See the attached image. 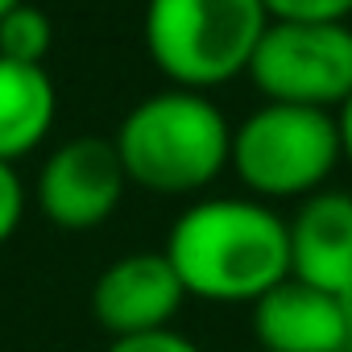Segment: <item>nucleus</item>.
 I'll return each mask as SVG.
<instances>
[{"label": "nucleus", "instance_id": "8", "mask_svg": "<svg viewBox=\"0 0 352 352\" xmlns=\"http://www.w3.org/2000/svg\"><path fill=\"white\" fill-rule=\"evenodd\" d=\"M290 228V278L340 294L352 286V195L315 191L302 199Z\"/></svg>", "mask_w": 352, "mask_h": 352}, {"label": "nucleus", "instance_id": "4", "mask_svg": "<svg viewBox=\"0 0 352 352\" xmlns=\"http://www.w3.org/2000/svg\"><path fill=\"white\" fill-rule=\"evenodd\" d=\"M344 157L340 124L323 108L265 104L232 129L228 166L257 199H307Z\"/></svg>", "mask_w": 352, "mask_h": 352}, {"label": "nucleus", "instance_id": "5", "mask_svg": "<svg viewBox=\"0 0 352 352\" xmlns=\"http://www.w3.org/2000/svg\"><path fill=\"white\" fill-rule=\"evenodd\" d=\"M249 79L270 104L327 112L352 96V30L344 21H270Z\"/></svg>", "mask_w": 352, "mask_h": 352}, {"label": "nucleus", "instance_id": "12", "mask_svg": "<svg viewBox=\"0 0 352 352\" xmlns=\"http://www.w3.org/2000/svg\"><path fill=\"white\" fill-rule=\"evenodd\" d=\"M270 21H344L352 0H261Z\"/></svg>", "mask_w": 352, "mask_h": 352}, {"label": "nucleus", "instance_id": "15", "mask_svg": "<svg viewBox=\"0 0 352 352\" xmlns=\"http://www.w3.org/2000/svg\"><path fill=\"white\" fill-rule=\"evenodd\" d=\"M336 124H340V145H344V157L352 162V96L340 104V116H336Z\"/></svg>", "mask_w": 352, "mask_h": 352}, {"label": "nucleus", "instance_id": "1", "mask_svg": "<svg viewBox=\"0 0 352 352\" xmlns=\"http://www.w3.org/2000/svg\"><path fill=\"white\" fill-rule=\"evenodd\" d=\"M187 298L257 302L290 278V228L261 199H204L187 208L162 249Z\"/></svg>", "mask_w": 352, "mask_h": 352}, {"label": "nucleus", "instance_id": "14", "mask_svg": "<svg viewBox=\"0 0 352 352\" xmlns=\"http://www.w3.org/2000/svg\"><path fill=\"white\" fill-rule=\"evenodd\" d=\"M108 352H204L195 340H187L183 331L174 327H162V331H145V336H124V340H112Z\"/></svg>", "mask_w": 352, "mask_h": 352}, {"label": "nucleus", "instance_id": "6", "mask_svg": "<svg viewBox=\"0 0 352 352\" xmlns=\"http://www.w3.org/2000/svg\"><path fill=\"white\" fill-rule=\"evenodd\" d=\"M129 187L120 153L104 137H75L58 145L38 174V208L50 224L67 232H83L104 224Z\"/></svg>", "mask_w": 352, "mask_h": 352}, {"label": "nucleus", "instance_id": "17", "mask_svg": "<svg viewBox=\"0 0 352 352\" xmlns=\"http://www.w3.org/2000/svg\"><path fill=\"white\" fill-rule=\"evenodd\" d=\"M17 5H21V0H0V17H5L9 9H17Z\"/></svg>", "mask_w": 352, "mask_h": 352}, {"label": "nucleus", "instance_id": "2", "mask_svg": "<svg viewBox=\"0 0 352 352\" xmlns=\"http://www.w3.org/2000/svg\"><path fill=\"white\" fill-rule=\"evenodd\" d=\"M129 183L157 195H191L220 179L232 129L204 91H157L141 100L112 137Z\"/></svg>", "mask_w": 352, "mask_h": 352}, {"label": "nucleus", "instance_id": "3", "mask_svg": "<svg viewBox=\"0 0 352 352\" xmlns=\"http://www.w3.org/2000/svg\"><path fill=\"white\" fill-rule=\"evenodd\" d=\"M270 13L261 0H149L145 50L183 91L220 87L249 71Z\"/></svg>", "mask_w": 352, "mask_h": 352}, {"label": "nucleus", "instance_id": "7", "mask_svg": "<svg viewBox=\"0 0 352 352\" xmlns=\"http://www.w3.org/2000/svg\"><path fill=\"white\" fill-rule=\"evenodd\" d=\"M183 302L187 290L166 253H124L91 286V315L112 340L170 327Z\"/></svg>", "mask_w": 352, "mask_h": 352}, {"label": "nucleus", "instance_id": "13", "mask_svg": "<svg viewBox=\"0 0 352 352\" xmlns=\"http://www.w3.org/2000/svg\"><path fill=\"white\" fill-rule=\"evenodd\" d=\"M25 220V183L13 162H0V245H5Z\"/></svg>", "mask_w": 352, "mask_h": 352}, {"label": "nucleus", "instance_id": "10", "mask_svg": "<svg viewBox=\"0 0 352 352\" xmlns=\"http://www.w3.org/2000/svg\"><path fill=\"white\" fill-rule=\"evenodd\" d=\"M58 112L54 83L46 67H25L0 58V162L34 153Z\"/></svg>", "mask_w": 352, "mask_h": 352}, {"label": "nucleus", "instance_id": "11", "mask_svg": "<svg viewBox=\"0 0 352 352\" xmlns=\"http://www.w3.org/2000/svg\"><path fill=\"white\" fill-rule=\"evenodd\" d=\"M54 46V25L38 5H21L0 17V58L9 63H25V67H42V58Z\"/></svg>", "mask_w": 352, "mask_h": 352}, {"label": "nucleus", "instance_id": "16", "mask_svg": "<svg viewBox=\"0 0 352 352\" xmlns=\"http://www.w3.org/2000/svg\"><path fill=\"white\" fill-rule=\"evenodd\" d=\"M336 302H340V311H344V323H352V286H348V290H340V294H336Z\"/></svg>", "mask_w": 352, "mask_h": 352}, {"label": "nucleus", "instance_id": "9", "mask_svg": "<svg viewBox=\"0 0 352 352\" xmlns=\"http://www.w3.org/2000/svg\"><path fill=\"white\" fill-rule=\"evenodd\" d=\"M253 336L265 352H344L348 323L336 294L286 278L253 302Z\"/></svg>", "mask_w": 352, "mask_h": 352}, {"label": "nucleus", "instance_id": "18", "mask_svg": "<svg viewBox=\"0 0 352 352\" xmlns=\"http://www.w3.org/2000/svg\"><path fill=\"white\" fill-rule=\"evenodd\" d=\"M344 352H352V323H348V336H344Z\"/></svg>", "mask_w": 352, "mask_h": 352}]
</instances>
